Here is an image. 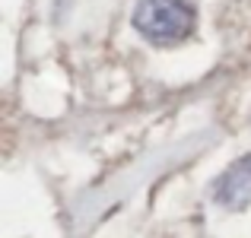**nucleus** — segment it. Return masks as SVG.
<instances>
[{
  "instance_id": "1",
  "label": "nucleus",
  "mask_w": 251,
  "mask_h": 238,
  "mask_svg": "<svg viewBox=\"0 0 251 238\" xmlns=\"http://www.w3.org/2000/svg\"><path fill=\"white\" fill-rule=\"evenodd\" d=\"M130 23H134L137 35L147 38L150 45L169 48L194 32L197 10L191 0H137Z\"/></svg>"
},
{
  "instance_id": "2",
  "label": "nucleus",
  "mask_w": 251,
  "mask_h": 238,
  "mask_svg": "<svg viewBox=\"0 0 251 238\" xmlns=\"http://www.w3.org/2000/svg\"><path fill=\"white\" fill-rule=\"evenodd\" d=\"M213 203L223 210H232V213H239L251 203V153L239 156L213 181Z\"/></svg>"
}]
</instances>
